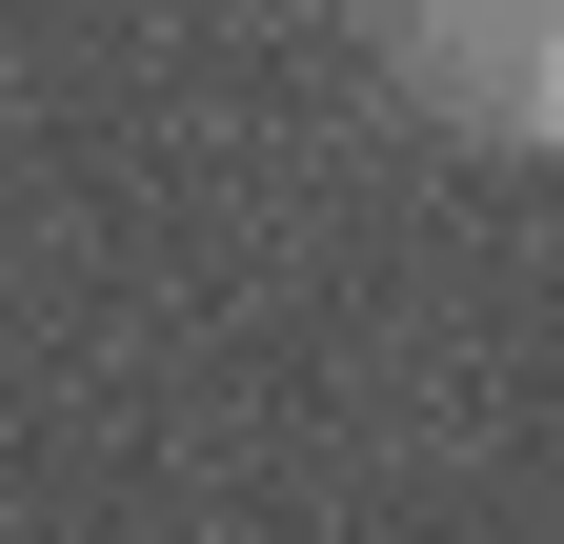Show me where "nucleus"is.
I'll return each instance as SVG.
<instances>
[{
    "instance_id": "1",
    "label": "nucleus",
    "mask_w": 564,
    "mask_h": 544,
    "mask_svg": "<svg viewBox=\"0 0 564 544\" xmlns=\"http://www.w3.org/2000/svg\"><path fill=\"white\" fill-rule=\"evenodd\" d=\"M383 61L464 142H564V0H383Z\"/></svg>"
}]
</instances>
